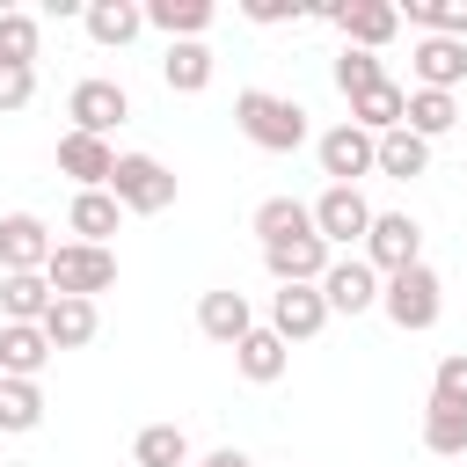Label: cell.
<instances>
[{
  "label": "cell",
  "instance_id": "obj_1",
  "mask_svg": "<svg viewBox=\"0 0 467 467\" xmlns=\"http://www.w3.org/2000/svg\"><path fill=\"white\" fill-rule=\"evenodd\" d=\"M234 124H241V139L263 146V153H299V146H306V109H299L292 95H270V88H241V95H234Z\"/></svg>",
  "mask_w": 467,
  "mask_h": 467
},
{
  "label": "cell",
  "instance_id": "obj_14",
  "mask_svg": "<svg viewBox=\"0 0 467 467\" xmlns=\"http://www.w3.org/2000/svg\"><path fill=\"white\" fill-rule=\"evenodd\" d=\"M58 175H73L80 190H109L117 146H109V139H88V131H66V139H58Z\"/></svg>",
  "mask_w": 467,
  "mask_h": 467
},
{
  "label": "cell",
  "instance_id": "obj_9",
  "mask_svg": "<svg viewBox=\"0 0 467 467\" xmlns=\"http://www.w3.org/2000/svg\"><path fill=\"white\" fill-rule=\"evenodd\" d=\"M51 226L36 219V212H7L0 219V277H22V270H44L51 263Z\"/></svg>",
  "mask_w": 467,
  "mask_h": 467
},
{
  "label": "cell",
  "instance_id": "obj_24",
  "mask_svg": "<svg viewBox=\"0 0 467 467\" xmlns=\"http://www.w3.org/2000/svg\"><path fill=\"white\" fill-rule=\"evenodd\" d=\"M88 36L102 44V51H124L139 29H146V7H131V0H88Z\"/></svg>",
  "mask_w": 467,
  "mask_h": 467
},
{
  "label": "cell",
  "instance_id": "obj_26",
  "mask_svg": "<svg viewBox=\"0 0 467 467\" xmlns=\"http://www.w3.org/2000/svg\"><path fill=\"white\" fill-rule=\"evenodd\" d=\"M44 423V387L36 379H0V438H22Z\"/></svg>",
  "mask_w": 467,
  "mask_h": 467
},
{
  "label": "cell",
  "instance_id": "obj_19",
  "mask_svg": "<svg viewBox=\"0 0 467 467\" xmlns=\"http://www.w3.org/2000/svg\"><path fill=\"white\" fill-rule=\"evenodd\" d=\"M51 365V336L36 321H7L0 328V379H36Z\"/></svg>",
  "mask_w": 467,
  "mask_h": 467
},
{
  "label": "cell",
  "instance_id": "obj_25",
  "mask_svg": "<svg viewBox=\"0 0 467 467\" xmlns=\"http://www.w3.org/2000/svg\"><path fill=\"white\" fill-rule=\"evenodd\" d=\"M51 299H58V292H51V277H44V270L0 277V314H7V321H44V314H51Z\"/></svg>",
  "mask_w": 467,
  "mask_h": 467
},
{
  "label": "cell",
  "instance_id": "obj_2",
  "mask_svg": "<svg viewBox=\"0 0 467 467\" xmlns=\"http://www.w3.org/2000/svg\"><path fill=\"white\" fill-rule=\"evenodd\" d=\"M379 314H387L394 328H409V336L438 328V314H445V285H438V270H431V263L394 270V277H387V292H379Z\"/></svg>",
  "mask_w": 467,
  "mask_h": 467
},
{
  "label": "cell",
  "instance_id": "obj_22",
  "mask_svg": "<svg viewBox=\"0 0 467 467\" xmlns=\"http://www.w3.org/2000/svg\"><path fill=\"white\" fill-rule=\"evenodd\" d=\"M248 226H255L263 248H277V241H306V234H314V204H299V197H263Z\"/></svg>",
  "mask_w": 467,
  "mask_h": 467
},
{
  "label": "cell",
  "instance_id": "obj_15",
  "mask_svg": "<svg viewBox=\"0 0 467 467\" xmlns=\"http://www.w3.org/2000/svg\"><path fill=\"white\" fill-rule=\"evenodd\" d=\"M328 241L321 234H306V241H277V248H263V270L277 277V285H321L328 277Z\"/></svg>",
  "mask_w": 467,
  "mask_h": 467
},
{
  "label": "cell",
  "instance_id": "obj_23",
  "mask_svg": "<svg viewBox=\"0 0 467 467\" xmlns=\"http://www.w3.org/2000/svg\"><path fill=\"white\" fill-rule=\"evenodd\" d=\"M36 328L51 336V350H88L95 328H102V314H95V299H51V314Z\"/></svg>",
  "mask_w": 467,
  "mask_h": 467
},
{
  "label": "cell",
  "instance_id": "obj_32",
  "mask_svg": "<svg viewBox=\"0 0 467 467\" xmlns=\"http://www.w3.org/2000/svg\"><path fill=\"white\" fill-rule=\"evenodd\" d=\"M36 44H44L36 15L7 7V15H0V66H36Z\"/></svg>",
  "mask_w": 467,
  "mask_h": 467
},
{
  "label": "cell",
  "instance_id": "obj_20",
  "mask_svg": "<svg viewBox=\"0 0 467 467\" xmlns=\"http://www.w3.org/2000/svg\"><path fill=\"white\" fill-rule=\"evenodd\" d=\"M197 328H204L212 343H226V350H234V343L255 328V314H248V299H241L234 285H219V292H204V299H197Z\"/></svg>",
  "mask_w": 467,
  "mask_h": 467
},
{
  "label": "cell",
  "instance_id": "obj_27",
  "mask_svg": "<svg viewBox=\"0 0 467 467\" xmlns=\"http://www.w3.org/2000/svg\"><path fill=\"white\" fill-rule=\"evenodd\" d=\"M131 467H190L182 423H146V431L131 438Z\"/></svg>",
  "mask_w": 467,
  "mask_h": 467
},
{
  "label": "cell",
  "instance_id": "obj_16",
  "mask_svg": "<svg viewBox=\"0 0 467 467\" xmlns=\"http://www.w3.org/2000/svg\"><path fill=\"white\" fill-rule=\"evenodd\" d=\"M124 226V204L109 197V190H73V204H66V234L73 241H88V248H109V234Z\"/></svg>",
  "mask_w": 467,
  "mask_h": 467
},
{
  "label": "cell",
  "instance_id": "obj_11",
  "mask_svg": "<svg viewBox=\"0 0 467 467\" xmlns=\"http://www.w3.org/2000/svg\"><path fill=\"white\" fill-rule=\"evenodd\" d=\"M379 292H387V277H379L365 255H350V263H328V277H321V299H328V314H372V306H379Z\"/></svg>",
  "mask_w": 467,
  "mask_h": 467
},
{
  "label": "cell",
  "instance_id": "obj_28",
  "mask_svg": "<svg viewBox=\"0 0 467 467\" xmlns=\"http://www.w3.org/2000/svg\"><path fill=\"white\" fill-rule=\"evenodd\" d=\"M161 80H168L175 95H204V88H212V51H204V44H168Z\"/></svg>",
  "mask_w": 467,
  "mask_h": 467
},
{
  "label": "cell",
  "instance_id": "obj_6",
  "mask_svg": "<svg viewBox=\"0 0 467 467\" xmlns=\"http://www.w3.org/2000/svg\"><path fill=\"white\" fill-rule=\"evenodd\" d=\"M66 117H73V131H88V139H109V131L131 117V95H124L117 80L88 73V80H73V95H66Z\"/></svg>",
  "mask_w": 467,
  "mask_h": 467
},
{
  "label": "cell",
  "instance_id": "obj_7",
  "mask_svg": "<svg viewBox=\"0 0 467 467\" xmlns=\"http://www.w3.org/2000/svg\"><path fill=\"white\" fill-rule=\"evenodd\" d=\"M365 263H372L379 277H394V270H416V263H423V226H416L409 212H372Z\"/></svg>",
  "mask_w": 467,
  "mask_h": 467
},
{
  "label": "cell",
  "instance_id": "obj_21",
  "mask_svg": "<svg viewBox=\"0 0 467 467\" xmlns=\"http://www.w3.org/2000/svg\"><path fill=\"white\" fill-rule=\"evenodd\" d=\"M146 29H161L168 44H204L212 0H146Z\"/></svg>",
  "mask_w": 467,
  "mask_h": 467
},
{
  "label": "cell",
  "instance_id": "obj_35",
  "mask_svg": "<svg viewBox=\"0 0 467 467\" xmlns=\"http://www.w3.org/2000/svg\"><path fill=\"white\" fill-rule=\"evenodd\" d=\"M431 409H460V416H467V350L438 358V372H431Z\"/></svg>",
  "mask_w": 467,
  "mask_h": 467
},
{
  "label": "cell",
  "instance_id": "obj_12",
  "mask_svg": "<svg viewBox=\"0 0 467 467\" xmlns=\"http://www.w3.org/2000/svg\"><path fill=\"white\" fill-rule=\"evenodd\" d=\"M270 328H277L285 343H314V336L328 328V299H321V285H277V299H270Z\"/></svg>",
  "mask_w": 467,
  "mask_h": 467
},
{
  "label": "cell",
  "instance_id": "obj_38",
  "mask_svg": "<svg viewBox=\"0 0 467 467\" xmlns=\"http://www.w3.org/2000/svg\"><path fill=\"white\" fill-rule=\"evenodd\" d=\"M197 467H255V460H248V452H241V445H219V452H204V460H197Z\"/></svg>",
  "mask_w": 467,
  "mask_h": 467
},
{
  "label": "cell",
  "instance_id": "obj_4",
  "mask_svg": "<svg viewBox=\"0 0 467 467\" xmlns=\"http://www.w3.org/2000/svg\"><path fill=\"white\" fill-rule=\"evenodd\" d=\"M109 197L124 204V212H139V219H153V212H168L175 204V175L153 161V153H117V175H109Z\"/></svg>",
  "mask_w": 467,
  "mask_h": 467
},
{
  "label": "cell",
  "instance_id": "obj_10",
  "mask_svg": "<svg viewBox=\"0 0 467 467\" xmlns=\"http://www.w3.org/2000/svg\"><path fill=\"white\" fill-rule=\"evenodd\" d=\"M314 234L336 248V241H365L372 234V204H365V190H343V182H328L321 197H314Z\"/></svg>",
  "mask_w": 467,
  "mask_h": 467
},
{
  "label": "cell",
  "instance_id": "obj_36",
  "mask_svg": "<svg viewBox=\"0 0 467 467\" xmlns=\"http://www.w3.org/2000/svg\"><path fill=\"white\" fill-rule=\"evenodd\" d=\"M29 95H36V66H0V117L29 109Z\"/></svg>",
  "mask_w": 467,
  "mask_h": 467
},
{
  "label": "cell",
  "instance_id": "obj_18",
  "mask_svg": "<svg viewBox=\"0 0 467 467\" xmlns=\"http://www.w3.org/2000/svg\"><path fill=\"white\" fill-rule=\"evenodd\" d=\"M350 124H358V131H372V139L401 131V124H409V88H401V80H379V88L350 95Z\"/></svg>",
  "mask_w": 467,
  "mask_h": 467
},
{
  "label": "cell",
  "instance_id": "obj_13",
  "mask_svg": "<svg viewBox=\"0 0 467 467\" xmlns=\"http://www.w3.org/2000/svg\"><path fill=\"white\" fill-rule=\"evenodd\" d=\"M409 73H416V88H438V95H452V88L467 80V44H460V36H416V51H409Z\"/></svg>",
  "mask_w": 467,
  "mask_h": 467
},
{
  "label": "cell",
  "instance_id": "obj_5",
  "mask_svg": "<svg viewBox=\"0 0 467 467\" xmlns=\"http://www.w3.org/2000/svg\"><path fill=\"white\" fill-rule=\"evenodd\" d=\"M314 161H321V175H328V182L358 190V175H372V168H379V139H372V131H358V124L343 117L336 131H321V139H314Z\"/></svg>",
  "mask_w": 467,
  "mask_h": 467
},
{
  "label": "cell",
  "instance_id": "obj_17",
  "mask_svg": "<svg viewBox=\"0 0 467 467\" xmlns=\"http://www.w3.org/2000/svg\"><path fill=\"white\" fill-rule=\"evenodd\" d=\"M234 365H241V379H255V387H277L285 379V365H292V343L263 321V328H248L241 343H234Z\"/></svg>",
  "mask_w": 467,
  "mask_h": 467
},
{
  "label": "cell",
  "instance_id": "obj_31",
  "mask_svg": "<svg viewBox=\"0 0 467 467\" xmlns=\"http://www.w3.org/2000/svg\"><path fill=\"white\" fill-rule=\"evenodd\" d=\"M401 22H416L423 36H460L467 44V0H409Z\"/></svg>",
  "mask_w": 467,
  "mask_h": 467
},
{
  "label": "cell",
  "instance_id": "obj_33",
  "mask_svg": "<svg viewBox=\"0 0 467 467\" xmlns=\"http://www.w3.org/2000/svg\"><path fill=\"white\" fill-rule=\"evenodd\" d=\"M423 445H431L438 460H460V452H467V416H460V409H423Z\"/></svg>",
  "mask_w": 467,
  "mask_h": 467
},
{
  "label": "cell",
  "instance_id": "obj_30",
  "mask_svg": "<svg viewBox=\"0 0 467 467\" xmlns=\"http://www.w3.org/2000/svg\"><path fill=\"white\" fill-rule=\"evenodd\" d=\"M423 168H431V139H416L409 124L379 139V175H394V182H409V175H423Z\"/></svg>",
  "mask_w": 467,
  "mask_h": 467
},
{
  "label": "cell",
  "instance_id": "obj_37",
  "mask_svg": "<svg viewBox=\"0 0 467 467\" xmlns=\"http://www.w3.org/2000/svg\"><path fill=\"white\" fill-rule=\"evenodd\" d=\"M241 15H248V22H285V15H292V0H248Z\"/></svg>",
  "mask_w": 467,
  "mask_h": 467
},
{
  "label": "cell",
  "instance_id": "obj_29",
  "mask_svg": "<svg viewBox=\"0 0 467 467\" xmlns=\"http://www.w3.org/2000/svg\"><path fill=\"white\" fill-rule=\"evenodd\" d=\"M460 124V102L452 95H438V88H409V131L416 139H445Z\"/></svg>",
  "mask_w": 467,
  "mask_h": 467
},
{
  "label": "cell",
  "instance_id": "obj_8",
  "mask_svg": "<svg viewBox=\"0 0 467 467\" xmlns=\"http://www.w3.org/2000/svg\"><path fill=\"white\" fill-rule=\"evenodd\" d=\"M321 22H336L358 51H379V44H394L401 7H394V0H328V7H321Z\"/></svg>",
  "mask_w": 467,
  "mask_h": 467
},
{
  "label": "cell",
  "instance_id": "obj_34",
  "mask_svg": "<svg viewBox=\"0 0 467 467\" xmlns=\"http://www.w3.org/2000/svg\"><path fill=\"white\" fill-rule=\"evenodd\" d=\"M379 80H387L379 51H358V44H343V58H336V88H343V95H365V88H379Z\"/></svg>",
  "mask_w": 467,
  "mask_h": 467
},
{
  "label": "cell",
  "instance_id": "obj_3",
  "mask_svg": "<svg viewBox=\"0 0 467 467\" xmlns=\"http://www.w3.org/2000/svg\"><path fill=\"white\" fill-rule=\"evenodd\" d=\"M44 277H51L58 299H95V292L117 285V255L109 248H88V241H58L51 263H44Z\"/></svg>",
  "mask_w": 467,
  "mask_h": 467
}]
</instances>
